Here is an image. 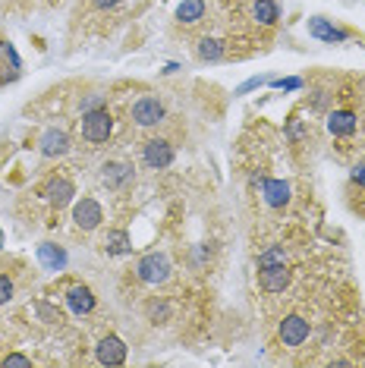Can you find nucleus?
Instances as JSON below:
<instances>
[{"mask_svg":"<svg viewBox=\"0 0 365 368\" xmlns=\"http://www.w3.org/2000/svg\"><path fill=\"white\" fill-rule=\"evenodd\" d=\"M79 129H82V139L92 145H101L111 139L114 132V117L107 114V107H98V110H89V114H82V123H79Z\"/></svg>","mask_w":365,"mask_h":368,"instance_id":"1","label":"nucleus"},{"mask_svg":"<svg viewBox=\"0 0 365 368\" xmlns=\"http://www.w3.org/2000/svg\"><path fill=\"white\" fill-rule=\"evenodd\" d=\"M129 117H133L136 126L151 129V126H158V123H164L167 110H164V104H160V98H155V94H142V98L133 104V110H129Z\"/></svg>","mask_w":365,"mask_h":368,"instance_id":"2","label":"nucleus"},{"mask_svg":"<svg viewBox=\"0 0 365 368\" xmlns=\"http://www.w3.org/2000/svg\"><path fill=\"white\" fill-rule=\"evenodd\" d=\"M136 277L142 283H151V286L167 283L170 281V261H167V255H158V252L145 255V259L136 264Z\"/></svg>","mask_w":365,"mask_h":368,"instance_id":"3","label":"nucleus"},{"mask_svg":"<svg viewBox=\"0 0 365 368\" xmlns=\"http://www.w3.org/2000/svg\"><path fill=\"white\" fill-rule=\"evenodd\" d=\"M309 334H312V325L303 318V315H287V318L280 321V328H277L280 343H283V347H290V350L303 347V343L309 340Z\"/></svg>","mask_w":365,"mask_h":368,"instance_id":"4","label":"nucleus"},{"mask_svg":"<svg viewBox=\"0 0 365 368\" xmlns=\"http://www.w3.org/2000/svg\"><path fill=\"white\" fill-rule=\"evenodd\" d=\"M142 161L151 171H167L173 164V145L167 139H145L142 142Z\"/></svg>","mask_w":365,"mask_h":368,"instance_id":"5","label":"nucleus"},{"mask_svg":"<svg viewBox=\"0 0 365 368\" xmlns=\"http://www.w3.org/2000/svg\"><path fill=\"white\" fill-rule=\"evenodd\" d=\"M72 220H76L79 230L92 233L101 227V220H104V208H101L98 198H79L76 205H72Z\"/></svg>","mask_w":365,"mask_h":368,"instance_id":"6","label":"nucleus"},{"mask_svg":"<svg viewBox=\"0 0 365 368\" xmlns=\"http://www.w3.org/2000/svg\"><path fill=\"white\" fill-rule=\"evenodd\" d=\"M293 281L287 264H268V268H258V286L265 293H283Z\"/></svg>","mask_w":365,"mask_h":368,"instance_id":"7","label":"nucleus"},{"mask_svg":"<svg viewBox=\"0 0 365 368\" xmlns=\"http://www.w3.org/2000/svg\"><path fill=\"white\" fill-rule=\"evenodd\" d=\"M94 359H98L101 365H123L126 362V343L114 334L101 337L98 347H94Z\"/></svg>","mask_w":365,"mask_h":368,"instance_id":"8","label":"nucleus"},{"mask_svg":"<svg viewBox=\"0 0 365 368\" xmlns=\"http://www.w3.org/2000/svg\"><path fill=\"white\" fill-rule=\"evenodd\" d=\"M72 195H76V186H72V180H67V176H50L48 186H45V198L50 208H67V205L72 202Z\"/></svg>","mask_w":365,"mask_h":368,"instance_id":"9","label":"nucleus"},{"mask_svg":"<svg viewBox=\"0 0 365 368\" xmlns=\"http://www.w3.org/2000/svg\"><path fill=\"white\" fill-rule=\"evenodd\" d=\"M129 180H133V164H126V161H107L101 167V183L107 189H123Z\"/></svg>","mask_w":365,"mask_h":368,"instance_id":"10","label":"nucleus"},{"mask_svg":"<svg viewBox=\"0 0 365 368\" xmlns=\"http://www.w3.org/2000/svg\"><path fill=\"white\" fill-rule=\"evenodd\" d=\"M38 151H41V158H63L70 151V136L63 129H48L38 139Z\"/></svg>","mask_w":365,"mask_h":368,"instance_id":"11","label":"nucleus"},{"mask_svg":"<svg viewBox=\"0 0 365 368\" xmlns=\"http://www.w3.org/2000/svg\"><path fill=\"white\" fill-rule=\"evenodd\" d=\"M261 198L271 208H287L290 205V183L287 180H265L261 183Z\"/></svg>","mask_w":365,"mask_h":368,"instance_id":"12","label":"nucleus"},{"mask_svg":"<svg viewBox=\"0 0 365 368\" xmlns=\"http://www.w3.org/2000/svg\"><path fill=\"white\" fill-rule=\"evenodd\" d=\"M67 305H70L72 315H89L94 308V293L89 290V286H82V283L70 286L67 290Z\"/></svg>","mask_w":365,"mask_h":368,"instance_id":"13","label":"nucleus"},{"mask_svg":"<svg viewBox=\"0 0 365 368\" xmlns=\"http://www.w3.org/2000/svg\"><path fill=\"white\" fill-rule=\"evenodd\" d=\"M356 126H359V117L353 114V110H334L331 117H327V129H331V136H353Z\"/></svg>","mask_w":365,"mask_h":368,"instance_id":"14","label":"nucleus"},{"mask_svg":"<svg viewBox=\"0 0 365 368\" xmlns=\"http://www.w3.org/2000/svg\"><path fill=\"white\" fill-rule=\"evenodd\" d=\"M101 246H104L107 255H126V252H133V239H129L126 230H111Z\"/></svg>","mask_w":365,"mask_h":368,"instance_id":"15","label":"nucleus"},{"mask_svg":"<svg viewBox=\"0 0 365 368\" xmlns=\"http://www.w3.org/2000/svg\"><path fill=\"white\" fill-rule=\"evenodd\" d=\"M252 19L258 22V26H274V22L280 19V6H277L274 0H255L252 4Z\"/></svg>","mask_w":365,"mask_h":368,"instance_id":"16","label":"nucleus"},{"mask_svg":"<svg viewBox=\"0 0 365 368\" xmlns=\"http://www.w3.org/2000/svg\"><path fill=\"white\" fill-rule=\"evenodd\" d=\"M309 32L315 35V38H321V41H343L347 38V32H340V28H334L327 19H321V16H315V19H309Z\"/></svg>","mask_w":365,"mask_h":368,"instance_id":"17","label":"nucleus"},{"mask_svg":"<svg viewBox=\"0 0 365 368\" xmlns=\"http://www.w3.org/2000/svg\"><path fill=\"white\" fill-rule=\"evenodd\" d=\"M202 16H205V0H182L177 10V19L182 26H195Z\"/></svg>","mask_w":365,"mask_h":368,"instance_id":"18","label":"nucleus"},{"mask_svg":"<svg viewBox=\"0 0 365 368\" xmlns=\"http://www.w3.org/2000/svg\"><path fill=\"white\" fill-rule=\"evenodd\" d=\"M38 259H41V264H48L50 271H60L63 264H67V255H63V249L50 246V242H41V246H38Z\"/></svg>","mask_w":365,"mask_h":368,"instance_id":"19","label":"nucleus"},{"mask_svg":"<svg viewBox=\"0 0 365 368\" xmlns=\"http://www.w3.org/2000/svg\"><path fill=\"white\" fill-rule=\"evenodd\" d=\"M199 57L202 60H221L224 57V41L221 38H202L199 41Z\"/></svg>","mask_w":365,"mask_h":368,"instance_id":"20","label":"nucleus"},{"mask_svg":"<svg viewBox=\"0 0 365 368\" xmlns=\"http://www.w3.org/2000/svg\"><path fill=\"white\" fill-rule=\"evenodd\" d=\"M268 264H287V249L283 246H271L268 252L258 255V268H268Z\"/></svg>","mask_w":365,"mask_h":368,"instance_id":"21","label":"nucleus"},{"mask_svg":"<svg viewBox=\"0 0 365 368\" xmlns=\"http://www.w3.org/2000/svg\"><path fill=\"white\" fill-rule=\"evenodd\" d=\"M148 318L155 321V325H158V321H167V318H170V305H167L164 299H160V303L155 299V303L148 305Z\"/></svg>","mask_w":365,"mask_h":368,"instance_id":"22","label":"nucleus"},{"mask_svg":"<svg viewBox=\"0 0 365 368\" xmlns=\"http://www.w3.org/2000/svg\"><path fill=\"white\" fill-rule=\"evenodd\" d=\"M35 312H38L41 318L48 321V325H54V321H60V312H57V308H50L48 303H38V305H35Z\"/></svg>","mask_w":365,"mask_h":368,"instance_id":"23","label":"nucleus"},{"mask_svg":"<svg viewBox=\"0 0 365 368\" xmlns=\"http://www.w3.org/2000/svg\"><path fill=\"white\" fill-rule=\"evenodd\" d=\"M10 299H13V281L6 274H0V305L10 303Z\"/></svg>","mask_w":365,"mask_h":368,"instance_id":"24","label":"nucleus"},{"mask_svg":"<svg viewBox=\"0 0 365 368\" xmlns=\"http://www.w3.org/2000/svg\"><path fill=\"white\" fill-rule=\"evenodd\" d=\"M98 107H104V94H92V98H85L82 104H79V110H82V114H89V110H98Z\"/></svg>","mask_w":365,"mask_h":368,"instance_id":"25","label":"nucleus"},{"mask_svg":"<svg viewBox=\"0 0 365 368\" xmlns=\"http://www.w3.org/2000/svg\"><path fill=\"white\" fill-rule=\"evenodd\" d=\"M4 365H19V368H26V365H32V362H28L26 356H19V352H13V356L4 359Z\"/></svg>","mask_w":365,"mask_h":368,"instance_id":"26","label":"nucleus"},{"mask_svg":"<svg viewBox=\"0 0 365 368\" xmlns=\"http://www.w3.org/2000/svg\"><path fill=\"white\" fill-rule=\"evenodd\" d=\"M287 136H290V139H293V142H296V139H299V136H303V123H299V120H296V117H293V120H290V126H287Z\"/></svg>","mask_w":365,"mask_h":368,"instance_id":"27","label":"nucleus"},{"mask_svg":"<svg viewBox=\"0 0 365 368\" xmlns=\"http://www.w3.org/2000/svg\"><path fill=\"white\" fill-rule=\"evenodd\" d=\"M353 183H356V186H362V189H365V164L353 167Z\"/></svg>","mask_w":365,"mask_h":368,"instance_id":"28","label":"nucleus"},{"mask_svg":"<svg viewBox=\"0 0 365 368\" xmlns=\"http://www.w3.org/2000/svg\"><path fill=\"white\" fill-rule=\"evenodd\" d=\"M92 4L98 6V10H111V6H116L120 0H92Z\"/></svg>","mask_w":365,"mask_h":368,"instance_id":"29","label":"nucleus"}]
</instances>
